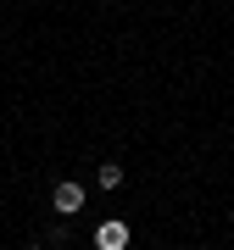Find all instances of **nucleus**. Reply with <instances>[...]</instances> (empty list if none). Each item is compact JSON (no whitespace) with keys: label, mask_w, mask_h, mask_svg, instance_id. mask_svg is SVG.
<instances>
[{"label":"nucleus","mask_w":234,"mask_h":250,"mask_svg":"<svg viewBox=\"0 0 234 250\" xmlns=\"http://www.w3.org/2000/svg\"><path fill=\"white\" fill-rule=\"evenodd\" d=\"M84 200H90V189H84L78 178H62V184L50 189V206H56L62 217H78V211H84Z\"/></svg>","instance_id":"nucleus-1"},{"label":"nucleus","mask_w":234,"mask_h":250,"mask_svg":"<svg viewBox=\"0 0 234 250\" xmlns=\"http://www.w3.org/2000/svg\"><path fill=\"white\" fill-rule=\"evenodd\" d=\"M95 250H128V223L106 217V223L95 228Z\"/></svg>","instance_id":"nucleus-2"},{"label":"nucleus","mask_w":234,"mask_h":250,"mask_svg":"<svg viewBox=\"0 0 234 250\" xmlns=\"http://www.w3.org/2000/svg\"><path fill=\"white\" fill-rule=\"evenodd\" d=\"M95 184H100V189H117V184H123V167H117V161H106V167L95 172Z\"/></svg>","instance_id":"nucleus-3"},{"label":"nucleus","mask_w":234,"mask_h":250,"mask_svg":"<svg viewBox=\"0 0 234 250\" xmlns=\"http://www.w3.org/2000/svg\"><path fill=\"white\" fill-rule=\"evenodd\" d=\"M28 250H39V245H28Z\"/></svg>","instance_id":"nucleus-4"}]
</instances>
